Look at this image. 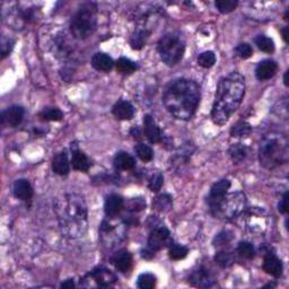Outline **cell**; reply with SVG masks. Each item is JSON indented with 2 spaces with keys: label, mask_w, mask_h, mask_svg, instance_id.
<instances>
[{
  "label": "cell",
  "mask_w": 289,
  "mask_h": 289,
  "mask_svg": "<svg viewBox=\"0 0 289 289\" xmlns=\"http://www.w3.org/2000/svg\"><path fill=\"white\" fill-rule=\"evenodd\" d=\"M118 282V277L104 266H98L92 270L90 274H87L84 278L80 280V286L86 288H94V287H111Z\"/></svg>",
  "instance_id": "obj_9"
},
{
  "label": "cell",
  "mask_w": 289,
  "mask_h": 289,
  "mask_svg": "<svg viewBox=\"0 0 289 289\" xmlns=\"http://www.w3.org/2000/svg\"><path fill=\"white\" fill-rule=\"evenodd\" d=\"M228 154H230V157L232 158V160H233L234 163L238 164V163H240V162H243L245 158H246L248 148L243 144H240V142L233 144L230 147Z\"/></svg>",
  "instance_id": "obj_26"
},
{
  "label": "cell",
  "mask_w": 289,
  "mask_h": 289,
  "mask_svg": "<svg viewBox=\"0 0 289 289\" xmlns=\"http://www.w3.org/2000/svg\"><path fill=\"white\" fill-rule=\"evenodd\" d=\"M256 44L261 51L266 52V54H272L274 51V42L272 38H270L266 35H258L256 38Z\"/></svg>",
  "instance_id": "obj_33"
},
{
  "label": "cell",
  "mask_w": 289,
  "mask_h": 289,
  "mask_svg": "<svg viewBox=\"0 0 289 289\" xmlns=\"http://www.w3.org/2000/svg\"><path fill=\"white\" fill-rule=\"evenodd\" d=\"M173 243L172 238H170V230L165 226L155 227L150 232V238H148V248L152 251H160V250L170 246Z\"/></svg>",
  "instance_id": "obj_10"
},
{
  "label": "cell",
  "mask_w": 289,
  "mask_h": 289,
  "mask_svg": "<svg viewBox=\"0 0 289 289\" xmlns=\"http://www.w3.org/2000/svg\"><path fill=\"white\" fill-rule=\"evenodd\" d=\"M98 26V6L85 2L78 8L70 20V32L78 40H85L95 32Z\"/></svg>",
  "instance_id": "obj_5"
},
{
  "label": "cell",
  "mask_w": 289,
  "mask_h": 289,
  "mask_svg": "<svg viewBox=\"0 0 289 289\" xmlns=\"http://www.w3.org/2000/svg\"><path fill=\"white\" fill-rule=\"evenodd\" d=\"M38 118L44 121H61L64 112L58 108H46L38 113Z\"/></svg>",
  "instance_id": "obj_31"
},
{
  "label": "cell",
  "mask_w": 289,
  "mask_h": 289,
  "mask_svg": "<svg viewBox=\"0 0 289 289\" xmlns=\"http://www.w3.org/2000/svg\"><path fill=\"white\" fill-rule=\"evenodd\" d=\"M157 51L163 62L173 67L182 60L186 51V42L178 33H168L160 38L157 43Z\"/></svg>",
  "instance_id": "obj_7"
},
{
  "label": "cell",
  "mask_w": 289,
  "mask_h": 289,
  "mask_svg": "<svg viewBox=\"0 0 289 289\" xmlns=\"http://www.w3.org/2000/svg\"><path fill=\"white\" fill-rule=\"evenodd\" d=\"M14 196L17 199L22 201H28L30 200L33 196V188L30 186V183L25 178H20L14 183Z\"/></svg>",
  "instance_id": "obj_21"
},
{
  "label": "cell",
  "mask_w": 289,
  "mask_h": 289,
  "mask_svg": "<svg viewBox=\"0 0 289 289\" xmlns=\"http://www.w3.org/2000/svg\"><path fill=\"white\" fill-rule=\"evenodd\" d=\"M232 238H233V235H232L230 232L228 230H224V232H220V234H218L216 238L214 240V246H225V245L228 244Z\"/></svg>",
  "instance_id": "obj_40"
},
{
  "label": "cell",
  "mask_w": 289,
  "mask_h": 289,
  "mask_svg": "<svg viewBox=\"0 0 289 289\" xmlns=\"http://www.w3.org/2000/svg\"><path fill=\"white\" fill-rule=\"evenodd\" d=\"M262 268L266 271V274L272 276L274 278H280L282 276L284 266L282 260L274 254V253L268 252L264 254V260Z\"/></svg>",
  "instance_id": "obj_14"
},
{
  "label": "cell",
  "mask_w": 289,
  "mask_h": 289,
  "mask_svg": "<svg viewBox=\"0 0 289 289\" xmlns=\"http://www.w3.org/2000/svg\"><path fill=\"white\" fill-rule=\"evenodd\" d=\"M238 5V2L236 0H218L214 2V6L222 14H228L233 10H236V7Z\"/></svg>",
  "instance_id": "obj_38"
},
{
  "label": "cell",
  "mask_w": 289,
  "mask_h": 289,
  "mask_svg": "<svg viewBox=\"0 0 289 289\" xmlns=\"http://www.w3.org/2000/svg\"><path fill=\"white\" fill-rule=\"evenodd\" d=\"M236 251H238L240 256H242L243 259H246V260H252V259H254V256H256L254 246H253V244H251L250 242H246V240H242V242H240Z\"/></svg>",
  "instance_id": "obj_32"
},
{
  "label": "cell",
  "mask_w": 289,
  "mask_h": 289,
  "mask_svg": "<svg viewBox=\"0 0 289 289\" xmlns=\"http://www.w3.org/2000/svg\"><path fill=\"white\" fill-rule=\"evenodd\" d=\"M278 70V64L276 61L271 59H266L261 61V62L258 64V67L256 69V76L259 80L264 82L271 80L277 72Z\"/></svg>",
  "instance_id": "obj_18"
},
{
  "label": "cell",
  "mask_w": 289,
  "mask_h": 289,
  "mask_svg": "<svg viewBox=\"0 0 289 289\" xmlns=\"http://www.w3.org/2000/svg\"><path fill=\"white\" fill-rule=\"evenodd\" d=\"M164 184V176L160 172H156L155 174L152 175V178H150V182H148V188L152 192H158L162 186Z\"/></svg>",
  "instance_id": "obj_39"
},
{
  "label": "cell",
  "mask_w": 289,
  "mask_h": 289,
  "mask_svg": "<svg viewBox=\"0 0 289 289\" xmlns=\"http://www.w3.org/2000/svg\"><path fill=\"white\" fill-rule=\"evenodd\" d=\"M214 261L222 268H228L235 262V254L233 251H230V250H222V251L216 253Z\"/></svg>",
  "instance_id": "obj_27"
},
{
  "label": "cell",
  "mask_w": 289,
  "mask_h": 289,
  "mask_svg": "<svg viewBox=\"0 0 289 289\" xmlns=\"http://www.w3.org/2000/svg\"><path fill=\"white\" fill-rule=\"evenodd\" d=\"M288 194H284V196L280 199V202L278 204V210L280 214H287L288 212Z\"/></svg>",
  "instance_id": "obj_44"
},
{
  "label": "cell",
  "mask_w": 289,
  "mask_h": 289,
  "mask_svg": "<svg viewBox=\"0 0 289 289\" xmlns=\"http://www.w3.org/2000/svg\"><path fill=\"white\" fill-rule=\"evenodd\" d=\"M114 168L119 170H130L134 168L136 160L132 156L126 152H119L114 157Z\"/></svg>",
  "instance_id": "obj_25"
},
{
  "label": "cell",
  "mask_w": 289,
  "mask_h": 289,
  "mask_svg": "<svg viewBox=\"0 0 289 289\" xmlns=\"http://www.w3.org/2000/svg\"><path fill=\"white\" fill-rule=\"evenodd\" d=\"M246 206V198L242 192H233L227 194L220 202L209 207L210 214L218 220H230L240 216L245 210Z\"/></svg>",
  "instance_id": "obj_6"
},
{
  "label": "cell",
  "mask_w": 289,
  "mask_h": 289,
  "mask_svg": "<svg viewBox=\"0 0 289 289\" xmlns=\"http://www.w3.org/2000/svg\"><path fill=\"white\" fill-rule=\"evenodd\" d=\"M116 72L124 75H130L138 69V64L128 58H120L116 62Z\"/></svg>",
  "instance_id": "obj_30"
},
{
  "label": "cell",
  "mask_w": 289,
  "mask_h": 289,
  "mask_svg": "<svg viewBox=\"0 0 289 289\" xmlns=\"http://www.w3.org/2000/svg\"><path fill=\"white\" fill-rule=\"evenodd\" d=\"M112 113L119 120H131L134 116V108L128 100H120L113 106Z\"/></svg>",
  "instance_id": "obj_19"
},
{
  "label": "cell",
  "mask_w": 289,
  "mask_h": 289,
  "mask_svg": "<svg viewBox=\"0 0 289 289\" xmlns=\"http://www.w3.org/2000/svg\"><path fill=\"white\" fill-rule=\"evenodd\" d=\"M124 200L119 194H110L105 200L104 204V212L106 217L116 218L118 214L124 209Z\"/></svg>",
  "instance_id": "obj_17"
},
{
  "label": "cell",
  "mask_w": 289,
  "mask_h": 289,
  "mask_svg": "<svg viewBox=\"0 0 289 289\" xmlns=\"http://www.w3.org/2000/svg\"><path fill=\"white\" fill-rule=\"evenodd\" d=\"M111 261L112 264H114L116 269L122 274L129 272L131 268H132V256H131L129 251H126L124 248L114 253Z\"/></svg>",
  "instance_id": "obj_16"
},
{
  "label": "cell",
  "mask_w": 289,
  "mask_h": 289,
  "mask_svg": "<svg viewBox=\"0 0 289 289\" xmlns=\"http://www.w3.org/2000/svg\"><path fill=\"white\" fill-rule=\"evenodd\" d=\"M288 74H289V72L287 70V72H284V86H287V87L289 85V82H288Z\"/></svg>",
  "instance_id": "obj_49"
},
{
  "label": "cell",
  "mask_w": 289,
  "mask_h": 289,
  "mask_svg": "<svg viewBox=\"0 0 289 289\" xmlns=\"http://www.w3.org/2000/svg\"><path fill=\"white\" fill-rule=\"evenodd\" d=\"M92 66L98 72H108L114 66V61L108 54H103V52H98L92 58Z\"/></svg>",
  "instance_id": "obj_23"
},
{
  "label": "cell",
  "mask_w": 289,
  "mask_h": 289,
  "mask_svg": "<svg viewBox=\"0 0 289 289\" xmlns=\"http://www.w3.org/2000/svg\"><path fill=\"white\" fill-rule=\"evenodd\" d=\"M150 36V30L144 28H137L130 38V46L134 50H142Z\"/></svg>",
  "instance_id": "obj_24"
},
{
  "label": "cell",
  "mask_w": 289,
  "mask_h": 289,
  "mask_svg": "<svg viewBox=\"0 0 289 289\" xmlns=\"http://www.w3.org/2000/svg\"><path fill=\"white\" fill-rule=\"evenodd\" d=\"M144 134L152 144H160L163 142V134L160 126L152 116L147 114L144 116Z\"/></svg>",
  "instance_id": "obj_13"
},
{
  "label": "cell",
  "mask_w": 289,
  "mask_h": 289,
  "mask_svg": "<svg viewBox=\"0 0 289 289\" xmlns=\"http://www.w3.org/2000/svg\"><path fill=\"white\" fill-rule=\"evenodd\" d=\"M142 256V258H144V259H152V258L155 256V252L148 248L147 250H144Z\"/></svg>",
  "instance_id": "obj_46"
},
{
  "label": "cell",
  "mask_w": 289,
  "mask_h": 289,
  "mask_svg": "<svg viewBox=\"0 0 289 289\" xmlns=\"http://www.w3.org/2000/svg\"><path fill=\"white\" fill-rule=\"evenodd\" d=\"M235 52L240 59H248L253 54V49L248 43H240V44L236 46Z\"/></svg>",
  "instance_id": "obj_41"
},
{
  "label": "cell",
  "mask_w": 289,
  "mask_h": 289,
  "mask_svg": "<svg viewBox=\"0 0 289 289\" xmlns=\"http://www.w3.org/2000/svg\"><path fill=\"white\" fill-rule=\"evenodd\" d=\"M282 34L284 41L287 42L288 41V28H287V26L282 30Z\"/></svg>",
  "instance_id": "obj_48"
},
{
  "label": "cell",
  "mask_w": 289,
  "mask_h": 289,
  "mask_svg": "<svg viewBox=\"0 0 289 289\" xmlns=\"http://www.w3.org/2000/svg\"><path fill=\"white\" fill-rule=\"evenodd\" d=\"M157 279L152 274H142L138 277L137 286L140 289H152L156 286Z\"/></svg>",
  "instance_id": "obj_36"
},
{
  "label": "cell",
  "mask_w": 289,
  "mask_h": 289,
  "mask_svg": "<svg viewBox=\"0 0 289 289\" xmlns=\"http://www.w3.org/2000/svg\"><path fill=\"white\" fill-rule=\"evenodd\" d=\"M52 170L58 175H68L70 172V163L68 160V154L66 150H62L56 154L52 160Z\"/></svg>",
  "instance_id": "obj_22"
},
{
  "label": "cell",
  "mask_w": 289,
  "mask_h": 289,
  "mask_svg": "<svg viewBox=\"0 0 289 289\" xmlns=\"http://www.w3.org/2000/svg\"><path fill=\"white\" fill-rule=\"evenodd\" d=\"M144 208H146V201L142 198H134L129 201L128 209L132 212H142Z\"/></svg>",
  "instance_id": "obj_42"
},
{
  "label": "cell",
  "mask_w": 289,
  "mask_h": 289,
  "mask_svg": "<svg viewBox=\"0 0 289 289\" xmlns=\"http://www.w3.org/2000/svg\"><path fill=\"white\" fill-rule=\"evenodd\" d=\"M130 134L132 136L134 139H140V138H142V132H140V130H139L138 126H134V128L131 129V131H130Z\"/></svg>",
  "instance_id": "obj_47"
},
{
  "label": "cell",
  "mask_w": 289,
  "mask_h": 289,
  "mask_svg": "<svg viewBox=\"0 0 289 289\" xmlns=\"http://www.w3.org/2000/svg\"><path fill=\"white\" fill-rule=\"evenodd\" d=\"M61 288H64V289H72V288H75V282H74V279H67L66 282H64L62 284H60Z\"/></svg>",
  "instance_id": "obj_45"
},
{
  "label": "cell",
  "mask_w": 289,
  "mask_h": 289,
  "mask_svg": "<svg viewBox=\"0 0 289 289\" xmlns=\"http://www.w3.org/2000/svg\"><path fill=\"white\" fill-rule=\"evenodd\" d=\"M24 113V108L20 105H14V106L6 108L2 113V124L8 128H16L23 121Z\"/></svg>",
  "instance_id": "obj_12"
},
{
  "label": "cell",
  "mask_w": 289,
  "mask_h": 289,
  "mask_svg": "<svg viewBox=\"0 0 289 289\" xmlns=\"http://www.w3.org/2000/svg\"><path fill=\"white\" fill-rule=\"evenodd\" d=\"M242 214V225L245 230L253 235L264 234L269 227V216L264 209L253 207L244 210Z\"/></svg>",
  "instance_id": "obj_8"
},
{
  "label": "cell",
  "mask_w": 289,
  "mask_h": 289,
  "mask_svg": "<svg viewBox=\"0 0 289 289\" xmlns=\"http://www.w3.org/2000/svg\"><path fill=\"white\" fill-rule=\"evenodd\" d=\"M230 188V181H228V180H220V181L214 183L212 186V189H210V194L208 196L209 207L220 202V201L228 194Z\"/></svg>",
  "instance_id": "obj_15"
},
{
  "label": "cell",
  "mask_w": 289,
  "mask_h": 289,
  "mask_svg": "<svg viewBox=\"0 0 289 289\" xmlns=\"http://www.w3.org/2000/svg\"><path fill=\"white\" fill-rule=\"evenodd\" d=\"M54 212L64 238L76 240L85 235L88 227V210L82 196L67 194L56 199Z\"/></svg>",
  "instance_id": "obj_2"
},
{
  "label": "cell",
  "mask_w": 289,
  "mask_h": 289,
  "mask_svg": "<svg viewBox=\"0 0 289 289\" xmlns=\"http://www.w3.org/2000/svg\"><path fill=\"white\" fill-rule=\"evenodd\" d=\"M200 98V86L194 80L178 78L165 88L163 104L175 119L188 121L196 114Z\"/></svg>",
  "instance_id": "obj_1"
},
{
  "label": "cell",
  "mask_w": 289,
  "mask_h": 289,
  "mask_svg": "<svg viewBox=\"0 0 289 289\" xmlns=\"http://www.w3.org/2000/svg\"><path fill=\"white\" fill-rule=\"evenodd\" d=\"M252 126L246 121H240L230 130V136L234 138H248L251 134Z\"/></svg>",
  "instance_id": "obj_29"
},
{
  "label": "cell",
  "mask_w": 289,
  "mask_h": 289,
  "mask_svg": "<svg viewBox=\"0 0 289 289\" xmlns=\"http://www.w3.org/2000/svg\"><path fill=\"white\" fill-rule=\"evenodd\" d=\"M198 64L202 68H212L216 64V54L212 51H206L198 56Z\"/></svg>",
  "instance_id": "obj_37"
},
{
  "label": "cell",
  "mask_w": 289,
  "mask_h": 289,
  "mask_svg": "<svg viewBox=\"0 0 289 289\" xmlns=\"http://www.w3.org/2000/svg\"><path fill=\"white\" fill-rule=\"evenodd\" d=\"M173 200L170 194H160L152 201V207L160 212H168L172 208Z\"/></svg>",
  "instance_id": "obj_28"
},
{
  "label": "cell",
  "mask_w": 289,
  "mask_h": 289,
  "mask_svg": "<svg viewBox=\"0 0 289 289\" xmlns=\"http://www.w3.org/2000/svg\"><path fill=\"white\" fill-rule=\"evenodd\" d=\"M134 152L139 158L144 162V163L150 162L152 157H154V150H152L148 144H138L137 146L134 147Z\"/></svg>",
  "instance_id": "obj_35"
},
{
  "label": "cell",
  "mask_w": 289,
  "mask_h": 289,
  "mask_svg": "<svg viewBox=\"0 0 289 289\" xmlns=\"http://www.w3.org/2000/svg\"><path fill=\"white\" fill-rule=\"evenodd\" d=\"M72 165L74 170L86 173L90 168L92 162L84 152L75 146L74 148L72 147Z\"/></svg>",
  "instance_id": "obj_20"
},
{
  "label": "cell",
  "mask_w": 289,
  "mask_h": 289,
  "mask_svg": "<svg viewBox=\"0 0 289 289\" xmlns=\"http://www.w3.org/2000/svg\"><path fill=\"white\" fill-rule=\"evenodd\" d=\"M264 287H276V284H266Z\"/></svg>",
  "instance_id": "obj_50"
},
{
  "label": "cell",
  "mask_w": 289,
  "mask_h": 289,
  "mask_svg": "<svg viewBox=\"0 0 289 289\" xmlns=\"http://www.w3.org/2000/svg\"><path fill=\"white\" fill-rule=\"evenodd\" d=\"M189 282L194 287L210 288L216 282V279H214V274L210 272V270L204 268V266H199L196 270L192 271L189 277Z\"/></svg>",
  "instance_id": "obj_11"
},
{
  "label": "cell",
  "mask_w": 289,
  "mask_h": 289,
  "mask_svg": "<svg viewBox=\"0 0 289 289\" xmlns=\"http://www.w3.org/2000/svg\"><path fill=\"white\" fill-rule=\"evenodd\" d=\"M188 253H189V250H188V248H186L184 245L173 244V243L170 245L168 256L172 260H175V261L183 260L188 256Z\"/></svg>",
  "instance_id": "obj_34"
},
{
  "label": "cell",
  "mask_w": 289,
  "mask_h": 289,
  "mask_svg": "<svg viewBox=\"0 0 289 289\" xmlns=\"http://www.w3.org/2000/svg\"><path fill=\"white\" fill-rule=\"evenodd\" d=\"M259 158L261 165L268 170L286 164L289 158V144L286 136L272 132L264 137L259 147Z\"/></svg>",
  "instance_id": "obj_4"
},
{
  "label": "cell",
  "mask_w": 289,
  "mask_h": 289,
  "mask_svg": "<svg viewBox=\"0 0 289 289\" xmlns=\"http://www.w3.org/2000/svg\"><path fill=\"white\" fill-rule=\"evenodd\" d=\"M245 94V80L240 72H234L222 78L218 82L212 108L214 124L224 126L238 110Z\"/></svg>",
  "instance_id": "obj_3"
},
{
  "label": "cell",
  "mask_w": 289,
  "mask_h": 289,
  "mask_svg": "<svg viewBox=\"0 0 289 289\" xmlns=\"http://www.w3.org/2000/svg\"><path fill=\"white\" fill-rule=\"evenodd\" d=\"M14 44H15L14 40H12V38H2V59H5L7 56L10 54L12 48H14Z\"/></svg>",
  "instance_id": "obj_43"
}]
</instances>
